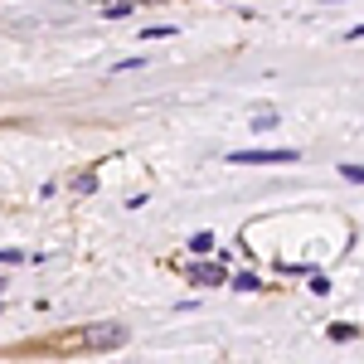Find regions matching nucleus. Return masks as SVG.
Returning <instances> with one entry per match:
<instances>
[{
  "label": "nucleus",
  "mask_w": 364,
  "mask_h": 364,
  "mask_svg": "<svg viewBox=\"0 0 364 364\" xmlns=\"http://www.w3.org/2000/svg\"><path fill=\"white\" fill-rule=\"evenodd\" d=\"M277 122H282V117H277V107H262V112L252 117V132H272Z\"/></svg>",
  "instance_id": "6e6552de"
},
{
  "label": "nucleus",
  "mask_w": 364,
  "mask_h": 364,
  "mask_svg": "<svg viewBox=\"0 0 364 364\" xmlns=\"http://www.w3.org/2000/svg\"><path fill=\"white\" fill-rule=\"evenodd\" d=\"M185 248H190V257H209V252H219V238H214L209 228H199V233H190Z\"/></svg>",
  "instance_id": "20e7f679"
},
{
  "label": "nucleus",
  "mask_w": 364,
  "mask_h": 364,
  "mask_svg": "<svg viewBox=\"0 0 364 364\" xmlns=\"http://www.w3.org/2000/svg\"><path fill=\"white\" fill-rule=\"evenodd\" d=\"M175 34H180L175 25H146L141 29V44H146V39H151V44H156V39H175Z\"/></svg>",
  "instance_id": "0eeeda50"
},
{
  "label": "nucleus",
  "mask_w": 364,
  "mask_h": 364,
  "mask_svg": "<svg viewBox=\"0 0 364 364\" xmlns=\"http://www.w3.org/2000/svg\"><path fill=\"white\" fill-rule=\"evenodd\" d=\"M345 39H350V44H355V39H364V25H350V29H345Z\"/></svg>",
  "instance_id": "2eb2a0df"
},
{
  "label": "nucleus",
  "mask_w": 364,
  "mask_h": 364,
  "mask_svg": "<svg viewBox=\"0 0 364 364\" xmlns=\"http://www.w3.org/2000/svg\"><path fill=\"white\" fill-rule=\"evenodd\" d=\"M311 291H316V296H331V277H326V272H311Z\"/></svg>",
  "instance_id": "f8f14e48"
},
{
  "label": "nucleus",
  "mask_w": 364,
  "mask_h": 364,
  "mask_svg": "<svg viewBox=\"0 0 364 364\" xmlns=\"http://www.w3.org/2000/svg\"><path fill=\"white\" fill-rule=\"evenodd\" d=\"M127 345V326H92L83 331V350H117Z\"/></svg>",
  "instance_id": "7ed1b4c3"
},
{
  "label": "nucleus",
  "mask_w": 364,
  "mask_h": 364,
  "mask_svg": "<svg viewBox=\"0 0 364 364\" xmlns=\"http://www.w3.org/2000/svg\"><path fill=\"white\" fill-rule=\"evenodd\" d=\"M301 151H291V146H277V151H228L224 161L228 166H287V161H296Z\"/></svg>",
  "instance_id": "f03ea898"
},
{
  "label": "nucleus",
  "mask_w": 364,
  "mask_h": 364,
  "mask_svg": "<svg viewBox=\"0 0 364 364\" xmlns=\"http://www.w3.org/2000/svg\"><path fill=\"white\" fill-rule=\"evenodd\" d=\"M277 272H287V277H311L316 267L311 262H277Z\"/></svg>",
  "instance_id": "9b49d317"
},
{
  "label": "nucleus",
  "mask_w": 364,
  "mask_h": 364,
  "mask_svg": "<svg viewBox=\"0 0 364 364\" xmlns=\"http://www.w3.org/2000/svg\"><path fill=\"white\" fill-rule=\"evenodd\" d=\"M228 248H219L214 252V262H204V257H190L185 262V277L190 282H199V287H219V282H228Z\"/></svg>",
  "instance_id": "f257e3e1"
},
{
  "label": "nucleus",
  "mask_w": 364,
  "mask_h": 364,
  "mask_svg": "<svg viewBox=\"0 0 364 364\" xmlns=\"http://www.w3.org/2000/svg\"><path fill=\"white\" fill-rule=\"evenodd\" d=\"M228 287H233V291H262V277H257V272H233Z\"/></svg>",
  "instance_id": "39448f33"
},
{
  "label": "nucleus",
  "mask_w": 364,
  "mask_h": 364,
  "mask_svg": "<svg viewBox=\"0 0 364 364\" xmlns=\"http://www.w3.org/2000/svg\"><path fill=\"white\" fill-rule=\"evenodd\" d=\"M68 190H73V195H92V190H97V170H83V175H78Z\"/></svg>",
  "instance_id": "1a4fd4ad"
},
{
  "label": "nucleus",
  "mask_w": 364,
  "mask_h": 364,
  "mask_svg": "<svg viewBox=\"0 0 364 364\" xmlns=\"http://www.w3.org/2000/svg\"><path fill=\"white\" fill-rule=\"evenodd\" d=\"M15 262H25V252L20 248H0V267H15Z\"/></svg>",
  "instance_id": "4468645a"
},
{
  "label": "nucleus",
  "mask_w": 364,
  "mask_h": 364,
  "mask_svg": "<svg viewBox=\"0 0 364 364\" xmlns=\"http://www.w3.org/2000/svg\"><path fill=\"white\" fill-rule=\"evenodd\" d=\"M340 180H350V185H364V166H340Z\"/></svg>",
  "instance_id": "ddd939ff"
},
{
  "label": "nucleus",
  "mask_w": 364,
  "mask_h": 364,
  "mask_svg": "<svg viewBox=\"0 0 364 364\" xmlns=\"http://www.w3.org/2000/svg\"><path fill=\"white\" fill-rule=\"evenodd\" d=\"M132 10H136V0H107L102 5V20H127Z\"/></svg>",
  "instance_id": "423d86ee"
},
{
  "label": "nucleus",
  "mask_w": 364,
  "mask_h": 364,
  "mask_svg": "<svg viewBox=\"0 0 364 364\" xmlns=\"http://www.w3.org/2000/svg\"><path fill=\"white\" fill-rule=\"evenodd\" d=\"M5 287H10V282H5V272H0V291H5Z\"/></svg>",
  "instance_id": "dca6fc26"
},
{
  "label": "nucleus",
  "mask_w": 364,
  "mask_h": 364,
  "mask_svg": "<svg viewBox=\"0 0 364 364\" xmlns=\"http://www.w3.org/2000/svg\"><path fill=\"white\" fill-rule=\"evenodd\" d=\"M326 5H340V0H326Z\"/></svg>",
  "instance_id": "f3484780"
},
{
  "label": "nucleus",
  "mask_w": 364,
  "mask_h": 364,
  "mask_svg": "<svg viewBox=\"0 0 364 364\" xmlns=\"http://www.w3.org/2000/svg\"><path fill=\"white\" fill-rule=\"evenodd\" d=\"M326 336L336 340V345H350V340L360 336V331H355V326H340V321H336V326H326Z\"/></svg>",
  "instance_id": "9d476101"
},
{
  "label": "nucleus",
  "mask_w": 364,
  "mask_h": 364,
  "mask_svg": "<svg viewBox=\"0 0 364 364\" xmlns=\"http://www.w3.org/2000/svg\"><path fill=\"white\" fill-rule=\"evenodd\" d=\"M0 311H5V306H0Z\"/></svg>",
  "instance_id": "a211bd4d"
}]
</instances>
